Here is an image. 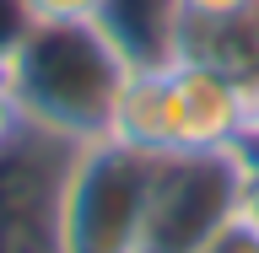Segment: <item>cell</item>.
<instances>
[{
	"instance_id": "1",
	"label": "cell",
	"mask_w": 259,
	"mask_h": 253,
	"mask_svg": "<svg viewBox=\"0 0 259 253\" xmlns=\"http://www.w3.org/2000/svg\"><path fill=\"white\" fill-rule=\"evenodd\" d=\"M0 65L27 113V129L70 145V151L113 135V108L135 70L130 48L103 22L27 27L0 54Z\"/></svg>"
},
{
	"instance_id": "2",
	"label": "cell",
	"mask_w": 259,
	"mask_h": 253,
	"mask_svg": "<svg viewBox=\"0 0 259 253\" xmlns=\"http://www.w3.org/2000/svg\"><path fill=\"white\" fill-rule=\"evenodd\" d=\"M157 162L113 135L76 145L60 178V253H141Z\"/></svg>"
},
{
	"instance_id": "3",
	"label": "cell",
	"mask_w": 259,
	"mask_h": 253,
	"mask_svg": "<svg viewBox=\"0 0 259 253\" xmlns=\"http://www.w3.org/2000/svg\"><path fill=\"white\" fill-rule=\"evenodd\" d=\"M259 157L248 145L232 151H189V157H162L151 183L141 253H200L205 237L227 216H238L243 194L254 183Z\"/></svg>"
},
{
	"instance_id": "4",
	"label": "cell",
	"mask_w": 259,
	"mask_h": 253,
	"mask_svg": "<svg viewBox=\"0 0 259 253\" xmlns=\"http://www.w3.org/2000/svg\"><path fill=\"white\" fill-rule=\"evenodd\" d=\"M70 145L27 129L0 151V253H60V178Z\"/></svg>"
},
{
	"instance_id": "5",
	"label": "cell",
	"mask_w": 259,
	"mask_h": 253,
	"mask_svg": "<svg viewBox=\"0 0 259 253\" xmlns=\"http://www.w3.org/2000/svg\"><path fill=\"white\" fill-rule=\"evenodd\" d=\"M173 119H178V157L189 151H232L243 145V92L248 81L222 70L200 54H173Z\"/></svg>"
},
{
	"instance_id": "6",
	"label": "cell",
	"mask_w": 259,
	"mask_h": 253,
	"mask_svg": "<svg viewBox=\"0 0 259 253\" xmlns=\"http://www.w3.org/2000/svg\"><path fill=\"white\" fill-rule=\"evenodd\" d=\"M113 140L135 145L146 157H178V119H173V76L167 60L135 65L113 108Z\"/></svg>"
},
{
	"instance_id": "7",
	"label": "cell",
	"mask_w": 259,
	"mask_h": 253,
	"mask_svg": "<svg viewBox=\"0 0 259 253\" xmlns=\"http://www.w3.org/2000/svg\"><path fill=\"white\" fill-rule=\"evenodd\" d=\"M103 27L130 48L135 65L178 54V0H108Z\"/></svg>"
},
{
	"instance_id": "8",
	"label": "cell",
	"mask_w": 259,
	"mask_h": 253,
	"mask_svg": "<svg viewBox=\"0 0 259 253\" xmlns=\"http://www.w3.org/2000/svg\"><path fill=\"white\" fill-rule=\"evenodd\" d=\"M248 11H259V0H178V43L194 38V32L227 27V22H238Z\"/></svg>"
},
{
	"instance_id": "9",
	"label": "cell",
	"mask_w": 259,
	"mask_h": 253,
	"mask_svg": "<svg viewBox=\"0 0 259 253\" xmlns=\"http://www.w3.org/2000/svg\"><path fill=\"white\" fill-rule=\"evenodd\" d=\"M32 27H70V22H103L108 0H22Z\"/></svg>"
},
{
	"instance_id": "10",
	"label": "cell",
	"mask_w": 259,
	"mask_h": 253,
	"mask_svg": "<svg viewBox=\"0 0 259 253\" xmlns=\"http://www.w3.org/2000/svg\"><path fill=\"white\" fill-rule=\"evenodd\" d=\"M200 253H259V221L238 205V216H227V221L205 237Z\"/></svg>"
},
{
	"instance_id": "11",
	"label": "cell",
	"mask_w": 259,
	"mask_h": 253,
	"mask_svg": "<svg viewBox=\"0 0 259 253\" xmlns=\"http://www.w3.org/2000/svg\"><path fill=\"white\" fill-rule=\"evenodd\" d=\"M22 135H27V113H22V103H16V92H11L6 65H0V151H6V145H16Z\"/></svg>"
},
{
	"instance_id": "12",
	"label": "cell",
	"mask_w": 259,
	"mask_h": 253,
	"mask_svg": "<svg viewBox=\"0 0 259 253\" xmlns=\"http://www.w3.org/2000/svg\"><path fill=\"white\" fill-rule=\"evenodd\" d=\"M243 145L259 157V81H248L243 92Z\"/></svg>"
},
{
	"instance_id": "13",
	"label": "cell",
	"mask_w": 259,
	"mask_h": 253,
	"mask_svg": "<svg viewBox=\"0 0 259 253\" xmlns=\"http://www.w3.org/2000/svg\"><path fill=\"white\" fill-rule=\"evenodd\" d=\"M243 210L259 221V167H254V183H248V194H243Z\"/></svg>"
}]
</instances>
